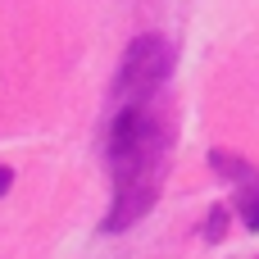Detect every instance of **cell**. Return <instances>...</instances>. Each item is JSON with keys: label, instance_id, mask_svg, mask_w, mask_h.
Listing matches in <instances>:
<instances>
[{"label": "cell", "instance_id": "2", "mask_svg": "<svg viewBox=\"0 0 259 259\" xmlns=\"http://www.w3.org/2000/svg\"><path fill=\"white\" fill-rule=\"evenodd\" d=\"M209 168L232 182V191H237L232 209L241 214L246 232H259V168L250 159H241L237 150H209Z\"/></svg>", "mask_w": 259, "mask_h": 259}, {"label": "cell", "instance_id": "4", "mask_svg": "<svg viewBox=\"0 0 259 259\" xmlns=\"http://www.w3.org/2000/svg\"><path fill=\"white\" fill-rule=\"evenodd\" d=\"M9 187H14V168H9V164H0V196H5Z\"/></svg>", "mask_w": 259, "mask_h": 259}, {"label": "cell", "instance_id": "1", "mask_svg": "<svg viewBox=\"0 0 259 259\" xmlns=\"http://www.w3.org/2000/svg\"><path fill=\"white\" fill-rule=\"evenodd\" d=\"M178 141V114L168 87H114L105 105L100 150L109 168V214L100 219V237H118L137 228L164 191L168 155Z\"/></svg>", "mask_w": 259, "mask_h": 259}, {"label": "cell", "instance_id": "3", "mask_svg": "<svg viewBox=\"0 0 259 259\" xmlns=\"http://www.w3.org/2000/svg\"><path fill=\"white\" fill-rule=\"evenodd\" d=\"M228 214H232V200H228V205H214L209 219H205V228H200V237H205V241H223V232H228Z\"/></svg>", "mask_w": 259, "mask_h": 259}]
</instances>
